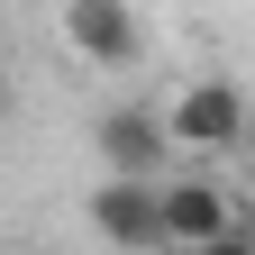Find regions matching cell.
<instances>
[{
	"instance_id": "2",
	"label": "cell",
	"mask_w": 255,
	"mask_h": 255,
	"mask_svg": "<svg viewBox=\"0 0 255 255\" xmlns=\"http://www.w3.org/2000/svg\"><path fill=\"white\" fill-rule=\"evenodd\" d=\"M237 228V201L219 191L210 173H182V182H155V237H164L173 255L191 246H210V237H228Z\"/></svg>"
},
{
	"instance_id": "5",
	"label": "cell",
	"mask_w": 255,
	"mask_h": 255,
	"mask_svg": "<svg viewBox=\"0 0 255 255\" xmlns=\"http://www.w3.org/2000/svg\"><path fill=\"white\" fill-rule=\"evenodd\" d=\"M164 155H173V137H164L155 110H110V119H101V164H110V173L164 182Z\"/></svg>"
},
{
	"instance_id": "4",
	"label": "cell",
	"mask_w": 255,
	"mask_h": 255,
	"mask_svg": "<svg viewBox=\"0 0 255 255\" xmlns=\"http://www.w3.org/2000/svg\"><path fill=\"white\" fill-rule=\"evenodd\" d=\"M91 228H101L119 255L164 246V237H155V182H137V173H101V191H91Z\"/></svg>"
},
{
	"instance_id": "3",
	"label": "cell",
	"mask_w": 255,
	"mask_h": 255,
	"mask_svg": "<svg viewBox=\"0 0 255 255\" xmlns=\"http://www.w3.org/2000/svg\"><path fill=\"white\" fill-rule=\"evenodd\" d=\"M64 46H73L82 64H137L146 27L128 0H64Z\"/></svg>"
},
{
	"instance_id": "6",
	"label": "cell",
	"mask_w": 255,
	"mask_h": 255,
	"mask_svg": "<svg viewBox=\"0 0 255 255\" xmlns=\"http://www.w3.org/2000/svg\"><path fill=\"white\" fill-rule=\"evenodd\" d=\"M191 255H255V237H246V228H228V237H210V246H191Z\"/></svg>"
},
{
	"instance_id": "1",
	"label": "cell",
	"mask_w": 255,
	"mask_h": 255,
	"mask_svg": "<svg viewBox=\"0 0 255 255\" xmlns=\"http://www.w3.org/2000/svg\"><path fill=\"white\" fill-rule=\"evenodd\" d=\"M155 119H164V137L182 146V155H228L237 137H246V128H255V110H246V91L237 82H182L173 91V110H155Z\"/></svg>"
}]
</instances>
